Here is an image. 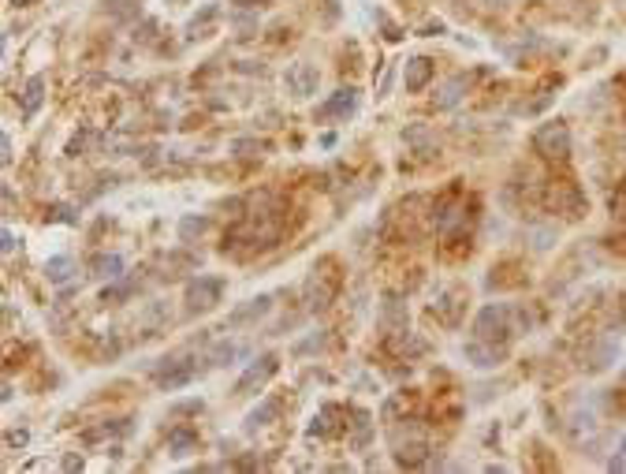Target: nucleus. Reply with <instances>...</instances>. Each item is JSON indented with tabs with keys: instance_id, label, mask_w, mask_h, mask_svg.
<instances>
[{
	"instance_id": "nucleus-23",
	"label": "nucleus",
	"mask_w": 626,
	"mask_h": 474,
	"mask_svg": "<svg viewBox=\"0 0 626 474\" xmlns=\"http://www.w3.org/2000/svg\"><path fill=\"white\" fill-rule=\"evenodd\" d=\"M235 358V344H217L209 355V366H227Z\"/></svg>"
},
{
	"instance_id": "nucleus-13",
	"label": "nucleus",
	"mask_w": 626,
	"mask_h": 474,
	"mask_svg": "<svg viewBox=\"0 0 626 474\" xmlns=\"http://www.w3.org/2000/svg\"><path fill=\"white\" fill-rule=\"evenodd\" d=\"M90 269H93L97 281H120L123 276V258L120 254H97Z\"/></svg>"
},
{
	"instance_id": "nucleus-1",
	"label": "nucleus",
	"mask_w": 626,
	"mask_h": 474,
	"mask_svg": "<svg viewBox=\"0 0 626 474\" xmlns=\"http://www.w3.org/2000/svg\"><path fill=\"white\" fill-rule=\"evenodd\" d=\"M473 336L485 340V344H496L507 348V336H510V306L507 303H488L481 314L473 321Z\"/></svg>"
},
{
	"instance_id": "nucleus-16",
	"label": "nucleus",
	"mask_w": 626,
	"mask_h": 474,
	"mask_svg": "<svg viewBox=\"0 0 626 474\" xmlns=\"http://www.w3.org/2000/svg\"><path fill=\"white\" fill-rule=\"evenodd\" d=\"M71 273H75V261H71L68 254H56V258L45 261V276H48L53 284H68Z\"/></svg>"
},
{
	"instance_id": "nucleus-29",
	"label": "nucleus",
	"mask_w": 626,
	"mask_h": 474,
	"mask_svg": "<svg viewBox=\"0 0 626 474\" xmlns=\"http://www.w3.org/2000/svg\"><path fill=\"white\" fill-rule=\"evenodd\" d=\"M63 470H82V455H68V460H63Z\"/></svg>"
},
{
	"instance_id": "nucleus-21",
	"label": "nucleus",
	"mask_w": 626,
	"mask_h": 474,
	"mask_svg": "<svg viewBox=\"0 0 626 474\" xmlns=\"http://www.w3.org/2000/svg\"><path fill=\"white\" fill-rule=\"evenodd\" d=\"M463 90H466V79H451L448 90H443V97H440L436 105H440V109H451V105L458 101V97H463Z\"/></svg>"
},
{
	"instance_id": "nucleus-26",
	"label": "nucleus",
	"mask_w": 626,
	"mask_h": 474,
	"mask_svg": "<svg viewBox=\"0 0 626 474\" xmlns=\"http://www.w3.org/2000/svg\"><path fill=\"white\" fill-rule=\"evenodd\" d=\"M26 440H30L26 430H8V433H4V445H8V448H23Z\"/></svg>"
},
{
	"instance_id": "nucleus-3",
	"label": "nucleus",
	"mask_w": 626,
	"mask_h": 474,
	"mask_svg": "<svg viewBox=\"0 0 626 474\" xmlns=\"http://www.w3.org/2000/svg\"><path fill=\"white\" fill-rule=\"evenodd\" d=\"M220 296H224V281H220V276H194V281L187 284L183 303H187L190 314H202V310H212V306H217Z\"/></svg>"
},
{
	"instance_id": "nucleus-12",
	"label": "nucleus",
	"mask_w": 626,
	"mask_h": 474,
	"mask_svg": "<svg viewBox=\"0 0 626 474\" xmlns=\"http://www.w3.org/2000/svg\"><path fill=\"white\" fill-rule=\"evenodd\" d=\"M272 310V296H257V299H250L246 306H239L232 318H227V325H246V321H257V318H265Z\"/></svg>"
},
{
	"instance_id": "nucleus-15",
	"label": "nucleus",
	"mask_w": 626,
	"mask_h": 474,
	"mask_svg": "<svg viewBox=\"0 0 626 474\" xmlns=\"http://www.w3.org/2000/svg\"><path fill=\"white\" fill-rule=\"evenodd\" d=\"M276 415H279V403H276V400H265L261 407H254V411L246 415V426H242V430H246V433H254V430H261V426H269Z\"/></svg>"
},
{
	"instance_id": "nucleus-22",
	"label": "nucleus",
	"mask_w": 626,
	"mask_h": 474,
	"mask_svg": "<svg viewBox=\"0 0 626 474\" xmlns=\"http://www.w3.org/2000/svg\"><path fill=\"white\" fill-rule=\"evenodd\" d=\"M130 291H135V284H130V281H120V284H112V288L101 291V303H120V299L130 296Z\"/></svg>"
},
{
	"instance_id": "nucleus-20",
	"label": "nucleus",
	"mask_w": 626,
	"mask_h": 474,
	"mask_svg": "<svg viewBox=\"0 0 626 474\" xmlns=\"http://www.w3.org/2000/svg\"><path fill=\"white\" fill-rule=\"evenodd\" d=\"M209 228V217H183L179 221V239L183 243H190V239H197Z\"/></svg>"
},
{
	"instance_id": "nucleus-6",
	"label": "nucleus",
	"mask_w": 626,
	"mask_h": 474,
	"mask_svg": "<svg viewBox=\"0 0 626 474\" xmlns=\"http://www.w3.org/2000/svg\"><path fill=\"white\" fill-rule=\"evenodd\" d=\"M194 373H197V366H190V363H183L179 355H172V358H164V366H157V381H160V388H183L187 381H194Z\"/></svg>"
},
{
	"instance_id": "nucleus-17",
	"label": "nucleus",
	"mask_w": 626,
	"mask_h": 474,
	"mask_svg": "<svg viewBox=\"0 0 626 474\" xmlns=\"http://www.w3.org/2000/svg\"><path fill=\"white\" fill-rule=\"evenodd\" d=\"M138 8H142V0H105V11L116 23H130L138 15Z\"/></svg>"
},
{
	"instance_id": "nucleus-19",
	"label": "nucleus",
	"mask_w": 626,
	"mask_h": 474,
	"mask_svg": "<svg viewBox=\"0 0 626 474\" xmlns=\"http://www.w3.org/2000/svg\"><path fill=\"white\" fill-rule=\"evenodd\" d=\"M217 15H220V8H217V4H205V8H202V15H194V19L187 23V34H190V38H205L202 30H205L212 19H217Z\"/></svg>"
},
{
	"instance_id": "nucleus-27",
	"label": "nucleus",
	"mask_w": 626,
	"mask_h": 474,
	"mask_svg": "<svg viewBox=\"0 0 626 474\" xmlns=\"http://www.w3.org/2000/svg\"><path fill=\"white\" fill-rule=\"evenodd\" d=\"M0 247H4V254H11V251H15V232H4V236H0Z\"/></svg>"
},
{
	"instance_id": "nucleus-18",
	"label": "nucleus",
	"mask_w": 626,
	"mask_h": 474,
	"mask_svg": "<svg viewBox=\"0 0 626 474\" xmlns=\"http://www.w3.org/2000/svg\"><path fill=\"white\" fill-rule=\"evenodd\" d=\"M168 448H172V455H187V452H194L197 448V433L194 430H172L168 433Z\"/></svg>"
},
{
	"instance_id": "nucleus-28",
	"label": "nucleus",
	"mask_w": 626,
	"mask_h": 474,
	"mask_svg": "<svg viewBox=\"0 0 626 474\" xmlns=\"http://www.w3.org/2000/svg\"><path fill=\"white\" fill-rule=\"evenodd\" d=\"M0 150H4V153H0V161H4V165H8V161H11V138H8V135L0 138Z\"/></svg>"
},
{
	"instance_id": "nucleus-25",
	"label": "nucleus",
	"mask_w": 626,
	"mask_h": 474,
	"mask_svg": "<svg viewBox=\"0 0 626 474\" xmlns=\"http://www.w3.org/2000/svg\"><path fill=\"white\" fill-rule=\"evenodd\" d=\"M612 470H619V474H626V433H622V440H619V452L612 455V463H607Z\"/></svg>"
},
{
	"instance_id": "nucleus-5",
	"label": "nucleus",
	"mask_w": 626,
	"mask_h": 474,
	"mask_svg": "<svg viewBox=\"0 0 626 474\" xmlns=\"http://www.w3.org/2000/svg\"><path fill=\"white\" fill-rule=\"evenodd\" d=\"M284 83H287V90H291L294 97H313V94H317L321 75H317V68H313V64H291L287 75H284Z\"/></svg>"
},
{
	"instance_id": "nucleus-8",
	"label": "nucleus",
	"mask_w": 626,
	"mask_h": 474,
	"mask_svg": "<svg viewBox=\"0 0 626 474\" xmlns=\"http://www.w3.org/2000/svg\"><path fill=\"white\" fill-rule=\"evenodd\" d=\"M354 109H358V90H354V86H343V90H336V94L317 109V116H321V120H328V116H351Z\"/></svg>"
},
{
	"instance_id": "nucleus-30",
	"label": "nucleus",
	"mask_w": 626,
	"mask_h": 474,
	"mask_svg": "<svg viewBox=\"0 0 626 474\" xmlns=\"http://www.w3.org/2000/svg\"><path fill=\"white\" fill-rule=\"evenodd\" d=\"M232 4H242V8H257V4H265V0H232Z\"/></svg>"
},
{
	"instance_id": "nucleus-2",
	"label": "nucleus",
	"mask_w": 626,
	"mask_h": 474,
	"mask_svg": "<svg viewBox=\"0 0 626 474\" xmlns=\"http://www.w3.org/2000/svg\"><path fill=\"white\" fill-rule=\"evenodd\" d=\"M533 150L545 157V161H567V153H570V131H567V123H559V120L540 123L533 131Z\"/></svg>"
},
{
	"instance_id": "nucleus-9",
	"label": "nucleus",
	"mask_w": 626,
	"mask_h": 474,
	"mask_svg": "<svg viewBox=\"0 0 626 474\" xmlns=\"http://www.w3.org/2000/svg\"><path fill=\"white\" fill-rule=\"evenodd\" d=\"M429 79H433V60H429V56H410V60H406L403 83H406L410 94L425 90V83H429Z\"/></svg>"
},
{
	"instance_id": "nucleus-7",
	"label": "nucleus",
	"mask_w": 626,
	"mask_h": 474,
	"mask_svg": "<svg viewBox=\"0 0 626 474\" xmlns=\"http://www.w3.org/2000/svg\"><path fill=\"white\" fill-rule=\"evenodd\" d=\"M332 296H336V276H324V273L313 269L309 281H306V306L309 310H324L328 303H332Z\"/></svg>"
},
{
	"instance_id": "nucleus-24",
	"label": "nucleus",
	"mask_w": 626,
	"mask_h": 474,
	"mask_svg": "<svg viewBox=\"0 0 626 474\" xmlns=\"http://www.w3.org/2000/svg\"><path fill=\"white\" fill-rule=\"evenodd\" d=\"M399 463H410V467H421L425 463V448L421 445H410V448H399V455H395Z\"/></svg>"
},
{
	"instance_id": "nucleus-14",
	"label": "nucleus",
	"mask_w": 626,
	"mask_h": 474,
	"mask_svg": "<svg viewBox=\"0 0 626 474\" xmlns=\"http://www.w3.org/2000/svg\"><path fill=\"white\" fill-rule=\"evenodd\" d=\"M41 101H45V79L34 75V79L26 83V90H23V105H19V109H23V116L30 120V116H34V112L41 109Z\"/></svg>"
},
{
	"instance_id": "nucleus-4",
	"label": "nucleus",
	"mask_w": 626,
	"mask_h": 474,
	"mask_svg": "<svg viewBox=\"0 0 626 474\" xmlns=\"http://www.w3.org/2000/svg\"><path fill=\"white\" fill-rule=\"evenodd\" d=\"M276 370H279V355L265 351V355L257 358V363H250V366H246V373H242V378L235 381V396H250V392H257L261 385H265V381L272 378Z\"/></svg>"
},
{
	"instance_id": "nucleus-10",
	"label": "nucleus",
	"mask_w": 626,
	"mask_h": 474,
	"mask_svg": "<svg viewBox=\"0 0 626 474\" xmlns=\"http://www.w3.org/2000/svg\"><path fill=\"white\" fill-rule=\"evenodd\" d=\"M503 351H507V348H500V344H485V340H477V336L466 344V358H470L473 366H481V370L496 366L500 358H503Z\"/></svg>"
},
{
	"instance_id": "nucleus-32",
	"label": "nucleus",
	"mask_w": 626,
	"mask_h": 474,
	"mask_svg": "<svg viewBox=\"0 0 626 474\" xmlns=\"http://www.w3.org/2000/svg\"><path fill=\"white\" fill-rule=\"evenodd\" d=\"M168 4H183V0H168Z\"/></svg>"
},
{
	"instance_id": "nucleus-31",
	"label": "nucleus",
	"mask_w": 626,
	"mask_h": 474,
	"mask_svg": "<svg viewBox=\"0 0 626 474\" xmlns=\"http://www.w3.org/2000/svg\"><path fill=\"white\" fill-rule=\"evenodd\" d=\"M15 8H30V4H38V0H11Z\"/></svg>"
},
{
	"instance_id": "nucleus-11",
	"label": "nucleus",
	"mask_w": 626,
	"mask_h": 474,
	"mask_svg": "<svg viewBox=\"0 0 626 474\" xmlns=\"http://www.w3.org/2000/svg\"><path fill=\"white\" fill-rule=\"evenodd\" d=\"M347 411H343V407H336V403H324L317 415H313V422H309V437H328V433H336L339 430V422L336 418H343Z\"/></svg>"
}]
</instances>
